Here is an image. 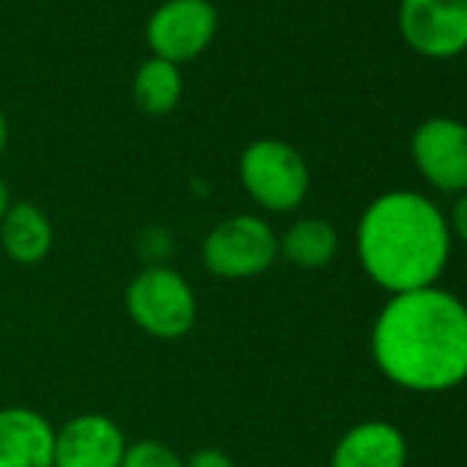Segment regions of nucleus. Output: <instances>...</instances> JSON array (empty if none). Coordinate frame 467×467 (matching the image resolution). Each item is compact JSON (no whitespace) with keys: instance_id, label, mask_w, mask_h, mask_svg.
I'll return each instance as SVG.
<instances>
[{"instance_id":"f257e3e1","label":"nucleus","mask_w":467,"mask_h":467,"mask_svg":"<svg viewBox=\"0 0 467 467\" xmlns=\"http://www.w3.org/2000/svg\"><path fill=\"white\" fill-rule=\"evenodd\" d=\"M377 368L412 393H442L467 379V306L445 289L390 295L371 327Z\"/></svg>"},{"instance_id":"f03ea898","label":"nucleus","mask_w":467,"mask_h":467,"mask_svg":"<svg viewBox=\"0 0 467 467\" xmlns=\"http://www.w3.org/2000/svg\"><path fill=\"white\" fill-rule=\"evenodd\" d=\"M355 248L363 273L385 292L404 295L429 289L451 256L445 214L415 190L377 195L360 214Z\"/></svg>"},{"instance_id":"7ed1b4c3","label":"nucleus","mask_w":467,"mask_h":467,"mask_svg":"<svg viewBox=\"0 0 467 467\" xmlns=\"http://www.w3.org/2000/svg\"><path fill=\"white\" fill-rule=\"evenodd\" d=\"M127 317L151 338H184L198 319V300L190 281L168 267H143L124 289Z\"/></svg>"},{"instance_id":"20e7f679","label":"nucleus","mask_w":467,"mask_h":467,"mask_svg":"<svg viewBox=\"0 0 467 467\" xmlns=\"http://www.w3.org/2000/svg\"><path fill=\"white\" fill-rule=\"evenodd\" d=\"M240 182L251 201L273 214L303 206L311 190L306 157L281 138H259L240 154Z\"/></svg>"},{"instance_id":"39448f33","label":"nucleus","mask_w":467,"mask_h":467,"mask_svg":"<svg viewBox=\"0 0 467 467\" xmlns=\"http://www.w3.org/2000/svg\"><path fill=\"white\" fill-rule=\"evenodd\" d=\"M278 259V234L259 214H231L217 220L201 243V262L209 275L248 281L265 275Z\"/></svg>"},{"instance_id":"423d86ee","label":"nucleus","mask_w":467,"mask_h":467,"mask_svg":"<svg viewBox=\"0 0 467 467\" xmlns=\"http://www.w3.org/2000/svg\"><path fill=\"white\" fill-rule=\"evenodd\" d=\"M217 28L220 15L209 0H165L146 20V45L154 58L182 67L206 53Z\"/></svg>"},{"instance_id":"0eeeda50","label":"nucleus","mask_w":467,"mask_h":467,"mask_svg":"<svg viewBox=\"0 0 467 467\" xmlns=\"http://www.w3.org/2000/svg\"><path fill=\"white\" fill-rule=\"evenodd\" d=\"M396 26L420 58L448 61L467 53V0H399Z\"/></svg>"},{"instance_id":"6e6552de","label":"nucleus","mask_w":467,"mask_h":467,"mask_svg":"<svg viewBox=\"0 0 467 467\" xmlns=\"http://www.w3.org/2000/svg\"><path fill=\"white\" fill-rule=\"evenodd\" d=\"M418 173L440 192H467V124L451 116L420 121L410 138Z\"/></svg>"},{"instance_id":"1a4fd4ad","label":"nucleus","mask_w":467,"mask_h":467,"mask_svg":"<svg viewBox=\"0 0 467 467\" xmlns=\"http://www.w3.org/2000/svg\"><path fill=\"white\" fill-rule=\"evenodd\" d=\"M127 437L102 412H83L56 429L53 467H121Z\"/></svg>"},{"instance_id":"9d476101","label":"nucleus","mask_w":467,"mask_h":467,"mask_svg":"<svg viewBox=\"0 0 467 467\" xmlns=\"http://www.w3.org/2000/svg\"><path fill=\"white\" fill-rule=\"evenodd\" d=\"M56 426L31 407L0 410V467H53Z\"/></svg>"},{"instance_id":"9b49d317","label":"nucleus","mask_w":467,"mask_h":467,"mask_svg":"<svg viewBox=\"0 0 467 467\" xmlns=\"http://www.w3.org/2000/svg\"><path fill=\"white\" fill-rule=\"evenodd\" d=\"M407 437L390 420H363L333 448L330 467H407Z\"/></svg>"},{"instance_id":"f8f14e48","label":"nucleus","mask_w":467,"mask_h":467,"mask_svg":"<svg viewBox=\"0 0 467 467\" xmlns=\"http://www.w3.org/2000/svg\"><path fill=\"white\" fill-rule=\"evenodd\" d=\"M56 231L47 212L34 201H12L9 212L0 220V248L20 265L34 267L45 262L53 251Z\"/></svg>"},{"instance_id":"ddd939ff","label":"nucleus","mask_w":467,"mask_h":467,"mask_svg":"<svg viewBox=\"0 0 467 467\" xmlns=\"http://www.w3.org/2000/svg\"><path fill=\"white\" fill-rule=\"evenodd\" d=\"M338 256V231L325 217H300L278 237V259L297 270H325Z\"/></svg>"},{"instance_id":"4468645a","label":"nucleus","mask_w":467,"mask_h":467,"mask_svg":"<svg viewBox=\"0 0 467 467\" xmlns=\"http://www.w3.org/2000/svg\"><path fill=\"white\" fill-rule=\"evenodd\" d=\"M184 80L182 67L162 61V58H146L135 78H132V99L135 105L149 116H168L182 102Z\"/></svg>"},{"instance_id":"2eb2a0df","label":"nucleus","mask_w":467,"mask_h":467,"mask_svg":"<svg viewBox=\"0 0 467 467\" xmlns=\"http://www.w3.org/2000/svg\"><path fill=\"white\" fill-rule=\"evenodd\" d=\"M121 467H184V459L162 440H135L127 442Z\"/></svg>"},{"instance_id":"dca6fc26","label":"nucleus","mask_w":467,"mask_h":467,"mask_svg":"<svg viewBox=\"0 0 467 467\" xmlns=\"http://www.w3.org/2000/svg\"><path fill=\"white\" fill-rule=\"evenodd\" d=\"M135 248L143 267H168L173 256V237L165 225H149L138 234Z\"/></svg>"},{"instance_id":"f3484780","label":"nucleus","mask_w":467,"mask_h":467,"mask_svg":"<svg viewBox=\"0 0 467 467\" xmlns=\"http://www.w3.org/2000/svg\"><path fill=\"white\" fill-rule=\"evenodd\" d=\"M184 467H237V462H234L223 448L206 445V448L192 451V453L184 459Z\"/></svg>"},{"instance_id":"a211bd4d","label":"nucleus","mask_w":467,"mask_h":467,"mask_svg":"<svg viewBox=\"0 0 467 467\" xmlns=\"http://www.w3.org/2000/svg\"><path fill=\"white\" fill-rule=\"evenodd\" d=\"M448 220V228H451V237H456L464 248H467V192H459L453 206H451V217Z\"/></svg>"},{"instance_id":"6ab92c4d","label":"nucleus","mask_w":467,"mask_h":467,"mask_svg":"<svg viewBox=\"0 0 467 467\" xmlns=\"http://www.w3.org/2000/svg\"><path fill=\"white\" fill-rule=\"evenodd\" d=\"M6 146H9V121H6V113L0 110V157H4Z\"/></svg>"},{"instance_id":"aec40b11","label":"nucleus","mask_w":467,"mask_h":467,"mask_svg":"<svg viewBox=\"0 0 467 467\" xmlns=\"http://www.w3.org/2000/svg\"><path fill=\"white\" fill-rule=\"evenodd\" d=\"M9 206H12V195H9V187L4 184V179H0V220H4Z\"/></svg>"}]
</instances>
